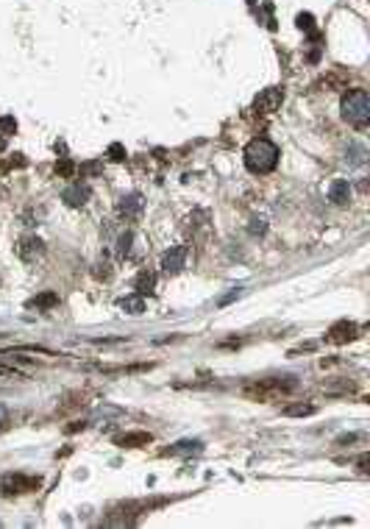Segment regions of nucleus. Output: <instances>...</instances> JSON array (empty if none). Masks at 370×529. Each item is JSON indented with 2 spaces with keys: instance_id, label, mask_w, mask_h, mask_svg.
I'll return each instance as SVG.
<instances>
[{
  "instance_id": "nucleus-1",
  "label": "nucleus",
  "mask_w": 370,
  "mask_h": 529,
  "mask_svg": "<svg viewBox=\"0 0 370 529\" xmlns=\"http://www.w3.org/2000/svg\"><path fill=\"white\" fill-rule=\"evenodd\" d=\"M242 156H245V168H248L251 173H256V176H265L278 165V148L265 137L251 140L248 145H245Z\"/></svg>"
},
{
  "instance_id": "nucleus-2",
  "label": "nucleus",
  "mask_w": 370,
  "mask_h": 529,
  "mask_svg": "<svg viewBox=\"0 0 370 529\" xmlns=\"http://www.w3.org/2000/svg\"><path fill=\"white\" fill-rule=\"evenodd\" d=\"M343 117L354 129H367L370 123V98L365 90H351L343 98Z\"/></svg>"
},
{
  "instance_id": "nucleus-3",
  "label": "nucleus",
  "mask_w": 370,
  "mask_h": 529,
  "mask_svg": "<svg viewBox=\"0 0 370 529\" xmlns=\"http://www.w3.org/2000/svg\"><path fill=\"white\" fill-rule=\"evenodd\" d=\"M142 207H145V201L140 192H129V195H122L120 203H117V215L120 218H126V220H137L142 215Z\"/></svg>"
},
{
  "instance_id": "nucleus-4",
  "label": "nucleus",
  "mask_w": 370,
  "mask_h": 529,
  "mask_svg": "<svg viewBox=\"0 0 370 529\" xmlns=\"http://www.w3.org/2000/svg\"><path fill=\"white\" fill-rule=\"evenodd\" d=\"M281 101H284V92H281V90H276V87H270V90H262V92L256 95L254 106H256V112L270 114V112H276V109L281 106Z\"/></svg>"
},
{
  "instance_id": "nucleus-5",
  "label": "nucleus",
  "mask_w": 370,
  "mask_h": 529,
  "mask_svg": "<svg viewBox=\"0 0 370 529\" xmlns=\"http://www.w3.org/2000/svg\"><path fill=\"white\" fill-rule=\"evenodd\" d=\"M184 265H187V246H176V248H170L168 254L161 257L164 273H181Z\"/></svg>"
},
{
  "instance_id": "nucleus-6",
  "label": "nucleus",
  "mask_w": 370,
  "mask_h": 529,
  "mask_svg": "<svg viewBox=\"0 0 370 529\" xmlns=\"http://www.w3.org/2000/svg\"><path fill=\"white\" fill-rule=\"evenodd\" d=\"M17 251H20V257L25 262H34L36 257L45 254V246H42V240H39V237H23V242H20Z\"/></svg>"
},
{
  "instance_id": "nucleus-7",
  "label": "nucleus",
  "mask_w": 370,
  "mask_h": 529,
  "mask_svg": "<svg viewBox=\"0 0 370 529\" xmlns=\"http://www.w3.org/2000/svg\"><path fill=\"white\" fill-rule=\"evenodd\" d=\"M90 195H92V190L87 184H72V187L64 190V201L70 203V207H84V203L90 201Z\"/></svg>"
},
{
  "instance_id": "nucleus-8",
  "label": "nucleus",
  "mask_w": 370,
  "mask_h": 529,
  "mask_svg": "<svg viewBox=\"0 0 370 529\" xmlns=\"http://www.w3.org/2000/svg\"><path fill=\"white\" fill-rule=\"evenodd\" d=\"M328 198H332L337 207H345V203L351 201V184H348L345 179L332 181V187H328Z\"/></svg>"
},
{
  "instance_id": "nucleus-9",
  "label": "nucleus",
  "mask_w": 370,
  "mask_h": 529,
  "mask_svg": "<svg viewBox=\"0 0 370 529\" xmlns=\"http://www.w3.org/2000/svg\"><path fill=\"white\" fill-rule=\"evenodd\" d=\"M354 337H356L354 323H337V326L328 332V340H334V343H345V340H354Z\"/></svg>"
},
{
  "instance_id": "nucleus-10",
  "label": "nucleus",
  "mask_w": 370,
  "mask_h": 529,
  "mask_svg": "<svg viewBox=\"0 0 370 529\" xmlns=\"http://www.w3.org/2000/svg\"><path fill=\"white\" fill-rule=\"evenodd\" d=\"M153 287H156V273L142 270V273L137 276V293L145 296V293H153Z\"/></svg>"
},
{
  "instance_id": "nucleus-11",
  "label": "nucleus",
  "mask_w": 370,
  "mask_h": 529,
  "mask_svg": "<svg viewBox=\"0 0 370 529\" xmlns=\"http://www.w3.org/2000/svg\"><path fill=\"white\" fill-rule=\"evenodd\" d=\"M120 307L126 309L129 315H142L145 312V301H142V296L137 293V296H129V298H122L120 301Z\"/></svg>"
},
{
  "instance_id": "nucleus-12",
  "label": "nucleus",
  "mask_w": 370,
  "mask_h": 529,
  "mask_svg": "<svg viewBox=\"0 0 370 529\" xmlns=\"http://www.w3.org/2000/svg\"><path fill=\"white\" fill-rule=\"evenodd\" d=\"M120 443H122V446H131V449H134V446H148V443H150V435H145V432H134V435H126Z\"/></svg>"
},
{
  "instance_id": "nucleus-13",
  "label": "nucleus",
  "mask_w": 370,
  "mask_h": 529,
  "mask_svg": "<svg viewBox=\"0 0 370 529\" xmlns=\"http://www.w3.org/2000/svg\"><path fill=\"white\" fill-rule=\"evenodd\" d=\"M131 240H134L131 231H126V234L120 237V242H117V254H120V257H129V251H131Z\"/></svg>"
},
{
  "instance_id": "nucleus-14",
  "label": "nucleus",
  "mask_w": 370,
  "mask_h": 529,
  "mask_svg": "<svg viewBox=\"0 0 370 529\" xmlns=\"http://www.w3.org/2000/svg\"><path fill=\"white\" fill-rule=\"evenodd\" d=\"M315 407L312 404H295V407H287L284 415H312Z\"/></svg>"
},
{
  "instance_id": "nucleus-15",
  "label": "nucleus",
  "mask_w": 370,
  "mask_h": 529,
  "mask_svg": "<svg viewBox=\"0 0 370 529\" xmlns=\"http://www.w3.org/2000/svg\"><path fill=\"white\" fill-rule=\"evenodd\" d=\"M192 449H200V443L198 440H184V443H179L176 449H170L168 454H179V452H192Z\"/></svg>"
},
{
  "instance_id": "nucleus-16",
  "label": "nucleus",
  "mask_w": 370,
  "mask_h": 529,
  "mask_svg": "<svg viewBox=\"0 0 370 529\" xmlns=\"http://www.w3.org/2000/svg\"><path fill=\"white\" fill-rule=\"evenodd\" d=\"M109 159L122 162V159H126V148H122L120 142H111V145H109Z\"/></svg>"
},
{
  "instance_id": "nucleus-17",
  "label": "nucleus",
  "mask_w": 370,
  "mask_h": 529,
  "mask_svg": "<svg viewBox=\"0 0 370 529\" xmlns=\"http://www.w3.org/2000/svg\"><path fill=\"white\" fill-rule=\"evenodd\" d=\"M0 131H3V134H14L17 131V120L14 117H0Z\"/></svg>"
},
{
  "instance_id": "nucleus-18",
  "label": "nucleus",
  "mask_w": 370,
  "mask_h": 529,
  "mask_svg": "<svg viewBox=\"0 0 370 529\" xmlns=\"http://www.w3.org/2000/svg\"><path fill=\"white\" fill-rule=\"evenodd\" d=\"M56 173H59V176H72V173H75V165H72L70 159H62L59 165H56Z\"/></svg>"
},
{
  "instance_id": "nucleus-19",
  "label": "nucleus",
  "mask_w": 370,
  "mask_h": 529,
  "mask_svg": "<svg viewBox=\"0 0 370 529\" xmlns=\"http://www.w3.org/2000/svg\"><path fill=\"white\" fill-rule=\"evenodd\" d=\"M298 28L315 34V20H312V14H298Z\"/></svg>"
},
{
  "instance_id": "nucleus-20",
  "label": "nucleus",
  "mask_w": 370,
  "mask_h": 529,
  "mask_svg": "<svg viewBox=\"0 0 370 529\" xmlns=\"http://www.w3.org/2000/svg\"><path fill=\"white\" fill-rule=\"evenodd\" d=\"M31 304H34V307H53V304H56V296H53V293H45V296L34 298Z\"/></svg>"
},
{
  "instance_id": "nucleus-21",
  "label": "nucleus",
  "mask_w": 370,
  "mask_h": 529,
  "mask_svg": "<svg viewBox=\"0 0 370 529\" xmlns=\"http://www.w3.org/2000/svg\"><path fill=\"white\" fill-rule=\"evenodd\" d=\"M265 229H267V223H265L262 218H254V220H251V226H248V231H251L254 237H256V234H265Z\"/></svg>"
},
{
  "instance_id": "nucleus-22",
  "label": "nucleus",
  "mask_w": 370,
  "mask_h": 529,
  "mask_svg": "<svg viewBox=\"0 0 370 529\" xmlns=\"http://www.w3.org/2000/svg\"><path fill=\"white\" fill-rule=\"evenodd\" d=\"M239 296H242V290H239V287H237V290H231V293H228V296H223V298H220V301H217V307H226V304H231V301H234V298H239Z\"/></svg>"
},
{
  "instance_id": "nucleus-23",
  "label": "nucleus",
  "mask_w": 370,
  "mask_h": 529,
  "mask_svg": "<svg viewBox=\"0 0 370 529\" xmlns=\"http://www.w3.org/2000/svg\"><path fill=\"white\" fill-rule=\"evenodd\" d=\"M81 173H101V162H87V165H81Z\"/></svg>"
},
{
  "instance_id": "nucleus-24",
  "label": "nucleus",
  "mask_w": 370,
  "mask_h": 529,
  "mask_svg": "<svg viewBox=\"0 0 370 529\" xmlns=\"http://www.w3.org/2000/svg\"><path fill=\"white\" fill-rule=\"evenodd\" d=\"M0 376H6V379H20V374L14 368H9V365H0Z\"/></svg>"
},
{
  "instance_id": "nucleus-25",
  "label": "nucleus",
  "mask_w": 370,
  "mask_h": 529,
  "mask_svg": "<svg viewBox=\"0 0 370 529\" xmlns=\"http://www.w3.org/2000/svg\"><path fill=\"white\" fill-rule=\"evenodd\" d=\"M6 421H9V413H6V410H3V407H0V426H3V424H6Z\"/></svg>"
},
{
  "instance_id": "nucleus-26",
  "label": "nucleus",
  "mask_w": 370,
  "mask_h": 529,
  "mask_svg": "<svg viewBox=\"0 0 370 529\" xmlns=\"http://www.w3.org/2000/svg\"><path fill=\"white\" fill-rule=\"evenodd\" d=\"M3 148H6V140H3V137H0V151H3Z\"/></svg>"
}]
</instances>
